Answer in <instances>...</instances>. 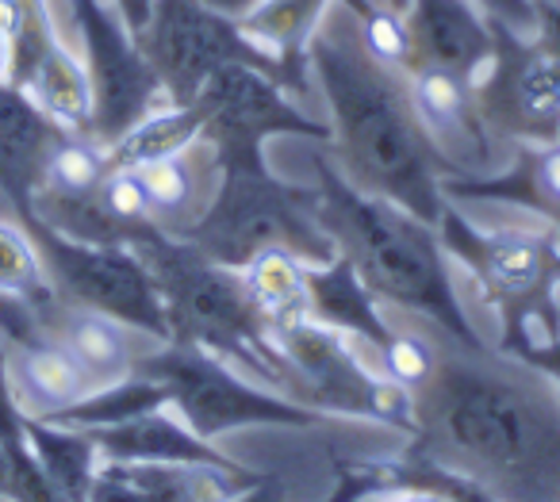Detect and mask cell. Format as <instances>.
<instances>
[{
	"label": "cell",
	"mask_w": 560,
	"mask_h": 502,
	"mask_svg": "<svg viewBox=\"0 0 560 502\" xmlns=\"http://www.w3.org/2000/svg\"><path fill=\"white\" fill-rule=\"evenodd\" d=\"M434 369L407 395L404 456L472 479L499 502H560V387L488 341L434 326Z\"/></svg>",
	"instance_id": "cell-1"
},
{
	"label": "cell",
	"mask_w": 560,
	"mask_h": 502,
	"mask_svg": "<svg viewBox=\"0 0 560 502\" xmlns=\"http://www.w3.org/2000/svg\"><path fill=\"white\" fill-rule=\"evenodd\" d=\"M307 78L327 108V157L369 196L392 200L427 226L442 223L445 165L415 119L407 73L376 62L358 39V20L330 0L304 47Z\"/></svg>",
	"instance_id": "cell-2"
},
{
	"label": "cell",
	"mask_w": 560,
	"mask_h": 502,
	"mask_svg": "<svg viewBox=\"0 0 560 502\" xmlns=\"http://www.w3.org/2000/svg\"><path fill=\"white\" fill-rule=\"evenodd\" d=\"M312 203L323 231L335 238L338 254L353 265L369 292L384 307L407 311L450 338L476 346L483 341L476 326L468 323V311L460 303L450 277V254L434 226L415 219L411 211L396 208L392 200L361 192L353 180L338 173V165L323 154L312 162Z\"/></svg>",
	"instance_id": "cell-3"
},
{
	"label": "cell",
	"mask_w": 560,
	"mask_h": 502,
	"mask_svg": "<svg viewBox=\"0 0 560 502\" xmlns=\"http://www.w3.org/2000/svg\"><path fill=\"white\" fill-rule=\"evenodd\" d=\"M127 246L142 257L162 295L173 346H192L219 357L242 376L300 402V384L289 357L280 353L265 315L254 307L238 269H223L192 242L142 226Z\"/></svg>",
	"instance_id": "cell-4"
},
{
	"label": "cell",
	"mask_w": 560,
	"mask_h": 502,
	"mask_svg": "<svg viewBox=\"0 0 560 502\" xmlns=\"http://www.w3.org/2000/svg\"><path fill=\"white\" fill-rule=\"evenodd\" d=\"M219 185L185 242L223 269H242L261 249H289L307 265H327L338 246L315 215L312 188L289 185L265 165V154H215Z\"/></svg>",
	"instance_id": "cell-5"
},
{
	"label": "cell",
	"mask_w": 560,
	"mask_h": 502,
	"mask_svg": "<svg viewBox=\"0 0 560 502\" xmlns=\"http://www.w3.org/2000/svg\"><path fill=\"white\" fill-rule=\"evenodd\" d=\"M450 261H460L480 288V295L499 315L503 338L499 349H514L518 341L560 334V238L545 223L534 226H495L483 231L460 215L457 203H445L438 223Z\"/></svg>",
	"instance_id": "cell-6"
},
{
	"label": "cell",
	"mask_w": 560,
	"mask_h": 502,
	"mask_svg": "<svg viewBox=\"0 0 560 502\" xmlns=\"http://www.w3.org/2000/svg\"><path fill=\"white\" fill-rule=\"evenodd\" d=\"M135 376L158 380L170 395V407L188 422V430L203 441H215L242 425H296L312 430L327 415L272 392L265 384H249L238 369L192 346L154 341L135 361Z\"/></svg>",
	"instance_id": "cell-7"
},
{
	"label": "cell",
	"mask_w": 560,
	"mask_h": 502,
	"mask_svg": "<svg viewBox=\"0 0 560 502\" xmlns=\"http://www.w3.org/2000/svg\"><path fill=\"white\" fill-rule=\"evenodd\" d=\"M24 231L39 246L58 300L116 318V323L131 326L150 341H170L158 284L131 246L73 242L66 234L50 231L39 219H24Z\"/></svg>",
	"instance_id": "cell-8"
},
{
	"label": "cell",
	"mask_w": 560,
	"mask_h": 502,
	"mask_svg": "<svg viewBox=\"0 0 560 502\" xmlns=\"http://www.w3.org/2000/svg\"><path fill=\"white\" fill-rule=\"evenodd\" d=\"M300 384V402L327 418H369L407 430V395L373 369L365 349L346 334L296 318L272 330Z\"/></svg>",
	"instance_id": "cell-9"
},
{
	"label": "cell",
	"mask_w": 560,
	"mask_h": 502,
	"mask_svg": "<svg viewBox=\"0 0 560 502\" xmlns=\"http://www.w3.org/2000/svg\"><path fill=\"white\" fill-rule=\"evenodd\" d=\"M472 93L483 124L511 150L560 139V62L534 35L491 20V58Z\"/></svg>",
	"instance_id": "cell-10"
},
{
	"label": "cell",
	"mask_w": 560,
	"mask_h": 502,
	"mask_svg": "<svg viewBox=\"0 0 560 502\" xmlns=\"http://www.w3.org/2000/svg\"><path fill=\"white\" fill-rule=\"evenodd\" d=\"M135 43L158 73L170 104H192L203 81L223 62H254L280 81V66L261 55L234 20L203 9L200 0H154Z\"/></svg>",
	"instance_id": "cell-11"
},
{
	"label": "cell",
	"mask_w": 560,
	"mask_h": 502,
	"mask_svg": "<svg viewBox=\"0 0 560 502\" xmlns=\"http://www.w3.org/2000/svg\"><path fill=\"white\" fill-rule=\"evenodd\" d=\"M200 139L215 154H257L272 135L327 142V119L300 108V101L269 70L254 62H223L192 101Z\"/></svg>",
	"instance_id": "cell-12"
},
{
	"label": "cell",
	"mask_w": 560,
	"mask_h": 502,
	"mask_svg": "<svg viewBox=\"0 0 560 502\" xmlns=\"http://www.w3.org/2000/svg\"><path fill=\"white\" fill-rule=\"evenodd\" d=\"M66 4H70L89 85H93V131L89 135L112 147L142 116L170 104V96L158 73L150 70L135 35L116 16L112 0H66Z\"/></svg>",
	"instance_id": "cell-13"
},
{
	"label": "cell",
	"mask_w": 560,
	"mask_h": 502,
	"mask_svg": "<svg viewBox=\"0 0 560 502\" xmlns=\"http://www.w3.org/2000/svg\"><path fill=\"white\" fill-rule=\"evenodd\" d=\"M407 89H411L415 119H419L430 150L445 165V180L491 177L511 162L514 150L499 142L483 124L472 78L450 70H411Z\"/></svg>",
	"instance_id": "cell-14"
},
{
	"label": "cell",
	"mask_w": 560,
	"mask_h": 502,
	"mask_svg": "<svg viewBox=\"0 0 560 502\" xmlns=\"http://www.w3.org/2000/svg\"><path fill=\"white\" fill-rule=\"evenodd\" d=\"M269 476L215 464L101 460L85 502H238Z\"/></svg>",
	"instance_id": "cell-15"
},
{
	"label": "cell",
	"mask_w": 560,
	"mask_h": 502,
	"mask_svg": "<svg viewBox=\"0 0 560 502\" xmlns=\"http://www.w3.org/2000/svg\"><path fill=\"white\" fill-rule=\"evenodd\" d=\"M411 70H450L472 78L491 58V16L476 0H411L404 12Z\"/></svg>",
	"instance_id": "cell-16"
},
{
	"label": "cell",
	"mask_w": 560,
	"mask_h": 502,
	"mask_svg": "<svg viewBox=\"0 0 560 502\" xmlns=\"http://www.w3.org/2000/svg\"><path fill=\"white\" fill-rule=\"evenodd\" d=\"M62 127L24 93L0 81V196L16 219H32V200L43 185L50 150L62 139Z\"/></svg>",
	"instance_id": "cell-17"
},
{
	"label": "cell",
	"mask_w": 560,
	"mask_h": 502,
	"mask_svg": "<svg viewBox=\"0 0 560 502\" xmlns=\"http://www.w3.org/2000/svg\"><path fill=\"white\" fill-rule=\"evenodd\" d=\"M445 200H495L526 208L560 238V139L541 147H514L511 162L491 177L442 180Z\"/></svg>",
	"instance_id": "cell-18"
},
{
	"label": "cell",
	"mask_w": 560,
	"mask_h": 502,
	"mask_svg": "<svg viewBox=\"0 0 560 502\" xmlns=\"http://www.w3.org/2000/svg\"><path fill=\"white\" fill-rule=\"evenodd\" d=\"M139 180L150 200V223L158 231L185 238L192 223L203 215L219 185V157L208 142H192L180 154H170L162 162L139 165Z\"/></svg>",
	"instance_id": "cell-19"
},
{
	"label": "cell",
	"mask_w": 560,
	"mask_h": 502,
	"mask_svg": "<svg viewBox=\"0 0 560 502\" xmlns=\"http://www.w3.org/2000/svg\"><path fill=\"white\" fill-rule=\"evenodd\" d=\"M43 334L55 338L81 369L89 372L96 387L116 384V380L131 376L135 361H139V330L116 323L108 315H96V311L73 307V303L58 300L55 307L43 315Z\"/></svg>",
	"instance_id": "cell-20"
},
{
	"label": "cell",
	"mask_w": 560,
	"mask_h": 502,
	"mask_svg": "<svg viewBox=\"0 0 560 502\" xmlns=\"http://www.w3.org/2000/svg\"><path fill=\"white\" fill-rule=\"evenodd\" d=\"M96 441L104 460H158V464H215V468H242L231 456L219 453L211 441L188 430L185 418L170 407L147 410L131 422L85 430Z\"/></svg>",
	"instance_id": "cell-21"
},
{
	"label": "cell",
	"mask_w": 560,
	"mask_h": 502,
	"mask_svg": "<svg viewBox=\"0 0 560 502\" xmlns=\"http://www.w3.org/2000/svg\"><path fill=\"white\" fill-rule=\"evenodd\" d=\"M312 318L330 330L353 338L373 361L392 338L388 307L369 292L342 254L327 265H312Z\"/></svg>",
	"instance_id": "cell-22"
},
{
	"label": "cell",
	"mask_w": 560,
	"mask_h": 502,
	"mask_svg": "<svg viewBox=\"0 0 560 502\" xmlns=\"http://www.w3.org/2000/svg\"><path fill=\"white\" fill-rule=\"evenodd\" d=\"M9 372L27 418H55L96 392L89 372L47 334L32 346H9Z\"/></svg>",
	"instance_id": "cell-23"
},
{
	"label": "cell",
	"mask_w": 560,
	"mask_h": 502,
	"mask_svg": "<svg viewBox=\"0 0 560 502\" xmlns=\"http://www.w3.org/2000/svg\"><path fill=\"white\" fill-rule=\"evenodd\" d=\"M254 307L265 315L269 330L312 318V265L289 249H261L249 265L238 269Z\"/></svg>",
	"instance_id": "cell-24"
},
{
	"label": "cell",
	"mask_w": 560,
	"mask_h": 502,
	"mask_svg": "<svg viewBox=\"0 0 560 502\" xmlns=\"http://www.w3.org/2000/svg\"><path fill=\"white\" fill-rule=\"evenodd\" d=\"M24 437L32 448L35 464L43 468V476L58 487L66 502H85L89 487L96 479L101 468V448L89 437L85 430H73V425H58V422H43V418H27L24 422Z\"/></svg>",
	"instance_id": "cell-25"
},
{
	"label": "cell",
	"mask_w": 560,
	"mask_h": 502,
	"mask_svg": "<svg viewBox=\"0 0 560 502\" xmlns=\"http://www.w3.org/2000/svg\"><path fill=\"white\" fill-rule=\"evenodd\" d=\"M200 142V116L192 104H162L108 147L112 170H139Z\"/></svg>",
	"instance_id": "cell-26"
},
{
	"label": "cell",
	"mask_w": 560,
	"mask_h": 502,
	"mask_svg": "<svg viewBox=\"0 0 560 502\" xmlns=\"http://www.w3.org/2000/svg\"><path fill=\"white\" fill-rule=\"evenodd\" d=\"M170 407V395L158 380L147 376H124L116 384H104L96 392H89L81 402L58 410L55 418H43V422H58V425H73V430H104V425H119L131 422V418L147 415V410Z\"/></svg>",
	"instance_id": "cell-27"
},
{
	"label": "cell",
	"mask_w": 560,
	"mask_h": 502,
	"mask_svg": "<svg viewBox=\"0 0 560 502\" xmlns=\"http://www.w3.org/2000/svg\"><path fill=\"white\" fill-rule=\"evenodd\" d=\"M0 295L32 307L39 323L58 303L39 246H35V238L24 231L20 219H0Z\"/></svg>",
	"instance_id": "cell-28"
},
{
	"label": "cell",
	"mask_w": 560,
	"mask_h": 502,
	"mask_svg": "<svg viewBox=\"0 0 560 502\" xmlns=\"http://www.w3.org/2000/svg\"><path fill=\"white\" fill-rule=\"evenodd\" d=\"M108 173H112V162H108V147H104V142H96L93 135L66 131L62 139H58V147L50 150L39 192L93 196L96 188L104 185Z\"/></svg>",
	"instance_id": "cell-29"
},
{
	"label": "cell",
	"mask_w": 560,
	"mask_h": 502,
	"mask_svg": "<svg viewBox=\"0 0 560 502\" xmlns=\"http://www.w3.org/2000/svg\"><path fill=\"white\" fill-rule=\"evenodd\" d=\"M96 200H101V208L112 215V223L124 231L127 242H131L142 226H154L150 223L147 188H142V180L135 170H112L108 177H104V185L96 188Z\"/></svg>",
	"instance_id": "cell-30"
},
{
	"label": "cell",
	"mask_w": 560,
	"mask_h": 502,
	"mask_svg": "<svg viewBox=\"0 0 560 502\" xmlns=\"http://www.w3.org/2000/svg\"><path fill=\"white\" fill-rule=\"evenodd\" d=\"M24 407L16 399V387H12V372H9V341H0V441L9 448H24Z\"/></svg>",
	"instance_id": "cell-31"
},
{
	"label": "cell",
	"mask_w": 560,
	"mask_h": 502,
	"mask_svg": "<svg viewBox=\"0 0 560 502\" xmlns=\"http://www.w3.org/2000/svg\"><path fill=\"white\" fill-rule=\"evenodd\" d=\"M0 338L9 341V346H32V341H39L43 326L35 318V311L9 300V295H0Z\"/></svg>",
	"instance_id": "cell-32"
},
{
	"label": "cell",
	"mask_w": 560,
	"mask_h": 502,
	"mask_svg": "<svg viewBox=\"0 0 560 502\" xmlns=\"http://www.w3.org/2000/svg\"><path fill=\"white\" fill-rule=\"evenodd\" d=\"M506 353H514L518 361H526L529 369H537L560 387V334L557 338H526L514 349H506Z\"/></svg>",
	"instance_id": "cell-33"
},
{
	"label": "cell",
	"mask_w": 560,
	"mask_h": 502,
	"mask_svg": "<svg viewBox=\"0 0 560 502\" xmlns=\"http://www.w3.org/2000/svg\"><path fill=\"white\" fill-rule=\"evenodd\" d=\"M476 4H480L491 20H499V24L511 27V32L534 35L537 12H534V4H529V0H476Z\"/></svg>",
	"instance_id": "cell-34"
},
{
	"label": "cell",
	"mask_w": 560,
	"mask_h": 502,
	"mask_svg": "<svg viewBox=\"0 0 560 502\" xmlns=\"http://www.w3.org/2000/svg\"><path fill=\"white\" fill-rule=\"evenodd\" d=\"M353 502H450L442 491L434 487H404V483H392V487H381V491H369Z\"/></svg>",
	"instance_id": "cell-35"
},
{
	"label": "cell",
	"mask_w": 560,
	"mask_h": 502,
	"mask_svg": "<svg viewBox=\"0 0 560 502\" xmlns=\"http://www.w3.org/2000/svg\"><path fill=\"white\" fill-rule=\"evenodd\" d=\"M534 12H537L534 39L560 62V4H541V9H534Z\"/></svg>",
	"instance_id": "cell-36"
},
{
	"label": "cell",
	"mask_w": 560,
	"mask_h": 502,
	"mask_svg": "<svg viewBox=\"0 0 560 502\" xmlns=\"http://www.w3.org/2000/svg\"><path fill=\"white\" fill-rule=\"evenodd\" d=\"M112 9H116V16L127 24V32L139 35L142 27H147L150 9H154V0H112Z\"/></svg>",
	"instance_id": "cell-37"
},
{
	"label": "cell",
	"mask_w": 560,
	"mask_h": 502,
	"mask_svg": "<svg viewBox=\"0 0 560 502\" xmlns=\"http://www.w3.org/2000/svg\"><path fill=\"white\" fill-rule=\"evenodd\" d=\"M24 448H9L0 441V499L12 502V494H16V456L24 453Z\"/></svg>",
	"instance_id": "cell-38"
},
{
	"label": "cell",
	"mask_w": 560,
	"mask_h": 502,
	"mask_svg": "<svg viewBox=\"0 0 560 502\" xmlns=\"http://www.w3.org/2000/svg\"><path fill=\"white\" fill-rule=\"evenodd\" d=\"M203 9H211V12H219V16H226V20H234V24H238V20H246L249 12L257 9V4H261V0H200Z\"/></svg>",
	"instance_id": "cell-39"
},
{
	"label": "cell",
	"mask_w": 560,
	"mask_h": 502,
	"mask_svg": "<svg viewBox=\"0 0 560 502\" xmlns=\"http://www.w3.org/2000/svg\"><path fill=\"white\" fill-rule=\"evenodd\" d=\"M20 24H24V9H20V0H0V35L16 39Z\"/></svg>",
	"instance_id": "cell-40"
},
{
	"label": "cell",
	"mask_w": 560,
	"mask_h": 502,
	"mask_svg": "<svg viewBox=\"0 0 560 502\" xmlns=\"http://www.w3.org/2000/svg\"><path fill=\"white\" fill-rule=\"evenodd\" d=\"M284 499V487H280V479H265L261 487H254L249 494H242L238 502H280Z\"/></svg>",
	"instance_id": "cell-41"
},
{
	"label": "cell",
	"mask_w": 560,
	"mask_h": 502,
	"mask_svg": "<svg viewBox=\"0 0 560 502\" xmlns=\"http://www.w3.org/2000/svg\"><path fill=\"white\" fill-rule=\"evenodd\" d=\"M9 73H12V39L0 35V81H9Z\"/></svg>",
	"instance_id": "cell-42"
},
{
	"label": "cell",
	"mask_w": 560,
	"mask_h": 502,
	"mask_svg": "<svg viewBox=\"0 0 560 502\" xmlns=\"http://www.w3.org/2000/svg\"><path fill=\"white\" fill-rule=\"evenodd\" d=\"M384 4H392L396 12H407V4H411V0H384Z\"/></svg>",
	"instance_id": "cell-43"
},
{
	"label": "cell",
	"mask_w": 560,
	"mask_h": 502,
	"mask_svg": "<svg viewBox=\"0 0 560 502\" xmlns=\"http://www.w3.org/2000/svg\"><path fill=\"white\" fill-rule=\"evenodd\" d=\"M529 4H534V9H541V4H560V0H529Z\"/></svg>",
	"instance_id": "cell-44"
}]
</instances>
